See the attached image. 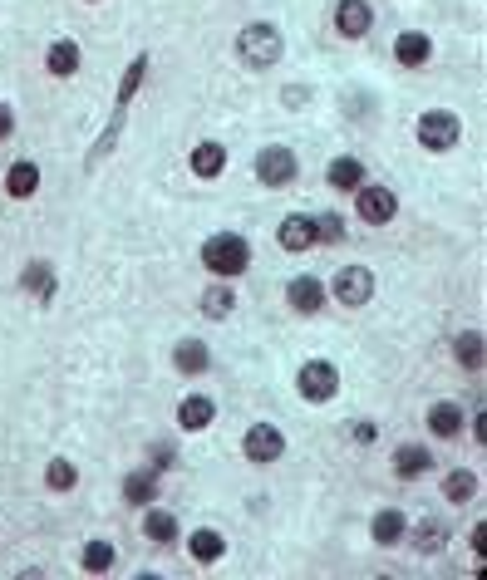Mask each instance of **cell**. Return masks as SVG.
<instances>
[{"label": "cell", "instance_id": "obj_6", "mask_svg": "<svg viewBox=\"0 0 487 580\" xmlns=\"http://www.w3.org/2000/svg\"><path fill=\"white\" fill-rule=\"evenodd\" d=\"M330 295H335L345 310L369 305V300H374V271H369V266H345V271L330 281Z\"/></svg>", "mask_w": 487, "mask_h": 580}, {"label": "cell", "instance_id": "obj_9", "mask_svg": "<svg viewBox=\"0 0 487 580\" xmlns=\"http://www.w3.org/2000/svg\"><path fill=\"white\" fill-rule=\"evenodd\" d=\"M158 492H163V482H158V467H138V472H128L123 477V502L128 507H148V502H158Z\"/></svg>", "mask_w": 487, "mask_h": 580}, {"label": "cell", "instance_id": "obj_35", "mask_svg": "<svg viewBox=\"0 0 487 580\" xmlns=\"http://www.w3.org/2000/svg\"><path fill=\"white\" fill-rule=\"evenodd\" d=\"M173 463V448H168V443H158V448H153V467H168Z\"/></svg>", "mask_w": 487, "mask_h": 580}, {"label": "cell", "instance_id": "obj_30", "mask_svg": "<svg viewBox=\"0 0 487 580\" xmlns=\"http://www.w3.org/2000/svg\"><path fill=\"white\" fill-rule=\"evenodd\" d=\"M74 482H79V467L69 463V458H50L45 463V487L50 492H74Z\"/></svg>", "mask_w": 487, "mask_h": 580}, {"label": "cell", "instance_id": "obj_37", "mask_svg": "<svg viewBox=\"0 0 487 580\" xmlns=\"http://www.w3.org/2000/svg\"><path fill=\"white\" fill-rule=\"evenodd\" d=\"M84 5H99V0H84Z\"/></svg>", "mask_w": 487, "mask_h": 580}, {"label": "cell", "instance_id": "obj_29", "mask_svg": "<svg viewBox=\"0 0 487 580\" xmlns=\"http://www.w3.org/2000/svg\"><path fill=\"white\" fill-rule=\"evenodd\" d=\"M143 79H148V55H138L133 64H128V69H123V79H119V109H128V104L138 99Z\"/></svg>", "mask_w": 487, "mask_h": 580}, {"label": "cell", "instance_id": "obj_17", "mask_svg": "<svg viewBox=\"0 0 487 580\" xmlns=\"http://www.w3.org/2000/svg\"><path fill=\"white\" fill-rule=\"evenodd\" d=\"M394 59L404 64V69H419L433 59V40H428L424 30H404L399 40H394Z\"/></svg>", "mask_w": 487, "mask_h": 580}, {"label": "cell", "instance_id": "obj_26", "mask_svg": "<svg viewBox=\"0 0 487 580\" xmlns=\"http://www.w3.org/2000/svg\"><path fill=\"white\" fill-rule=\"evenodd\" d=\"M20 286L35 290L40 300H55V266H50V261H30V266L20 271Z\"/></svg>", "mask_w": 487, "mask_h": 580}, {"label": "cell", "instance_id": "obj_36", "mask_svg": "<svg viewBox=\"0 0 487 580\" xmlns=\"http://www.w3.org/2000/svg\"><path fill=\"white\" fill-rule=\"evenodd\" d=\"M473 556H487V526L473 531Z\"/></svg>", "mask_w": 487, "mask_h": 580}, {"label": "cell", "instance_id": "obj_27", "mask_svg": "<svg viewBox=\"0 0 487 580\" xmlns=\"http://www.w3.org/2000/svg\"><path fill=\"white\" fill-rule=\"evenodd\" d=\"M325 177H330V187H335V192H355V187L365 182V163H360V158H335Z\"/></svg>", "mask_w": 487, "mask_h": 580}, {"label": "cell", "instance_id": "obj_33", "mask_svg": "<svg viewBox=\"0 0 487 580\" xmlns=\"http://www.w3.org/2000/svg\"><path fill=\"white\" fill-rule=\"evenodd\" d=\"M414 546H419L424 556H433V551H443V526H438V522L414 526Z\"/></svg>", "mask_w": 487, "mask_h": 580}, {"label": "cell", "instance_id": "obj_3", "mask_svg": "<svg viewBox=\"0 0 487 580\" xmlns=\"http://www.w3.org/2000/svg\"><path fill=\"white\" fill-rule=\"evenodd\" d=\"M296 389H301L305 404H330L340 394V369L330 359H310V364H301V374H296Z\"/></svg>", "mask_w": 487, "mask_h": 580}, {"label": "cell", "instance_id": "obj_32", "mask_svg": "<svg viewBox=\"0 0 487 580\" xmlns=\"http://www.w3.org/2000/svg\"><path fill=\"white\" fill-rule=\"evenodd\" d=\"M315 246H345V217L340 212L315 217Z\"/></svg>", "mask_w": 487, "mask_h": 580}, {"label": "cell", "instance_id": "obj_12", "mask_svg": "<svg viewBox=\"0 0 487 580\" xmlns=\"http://www.w3.org/2000/svg\"><path fill=\"white\" fill-rule=\"evenodd\" d=\"M79 64H84L79 40H55V45L45 50V74H50V79H74V74H79Z\"/></svg>", "mask_w": 487, "mask_h": 580}, {"label": "cell", "instance_id": "obj_25", "mask_svg": "<svg viewBox=\"0 0 487 580\" xmlns=\"http://www.w3.org/2000/svg\"><path fill=\"white\" fill-rule=\"evenodd\" d=\"M232 310H237V290L227 286V281L202 290V315H207V320H227Z\"/></svg>", "mask_w": 487, "mask_h": 580}, {"label": "cell", "instance_id": "obj_16", "mask_svg": "<svg viewBox=\"0 0 487 580\" xmlns=\"http://www.w3.org/2000/svg\"><path fill=\"white\" fill-rule=\"evenodd\" d=\"M143 536H148L153 546H173V541H178V517L163 512L158 502H148V507H143Z\"/></svg>", "mask_w": 487, "mask_h": 580}, {"label": "cell", "instance_id": "obj_2", "mask_svg": "<svg viewBox=\"0 0 487 580\" xmlns=\"http://www.w3.org/2000/svg\"><path fill=\"white\" fill-rule=\"evenodd\" d=\"M237 50H242L246 64H256V69H266V64H276L281 59V30L276 25H266V20H256V25H246L242 35H237Z\"/></svg>", "mask_w": 487, "mask_h": 580}, {"label": "cell", "instance_id": "obj_22", "mask_svg": "<svg viewBox=\"0 0 487 580\" xmlns=\"http://www.w3.org/2000/svg\"><path fill=\"white\" fill-rule=\"evenodd\" d=\"M369 531H374V541H379V546H399V541L409 536V517H404V512H394V507H384V512L374 517Z\"/></svg>", "mask_w": 487, "mask_h": 580}, {"label": "cell", "instance_id": "obj_7", "mask_svg": "<svg viewBox=\"0 0 487 580\" xmlns=\"http://www.w3.org/2000/svg\"><path fill=\"white\" fill-rule=\"evenodd\" d=\"M242 453L251 463H276L281 453H286V433L276 428V423H251L242 438Z\"/></svg>", "mask_w": 487, "mask_h": 580}, {"label": "cell", "instance_id": "obj_10", "mask_svg": "<svg viewBox=\"0 0 487 580\" xmlns=\"http://www.w3.org/2000/svg\"><path fill=\"white\" fill-rule=\"evenodd\" d=\"M187 556H192L197 566H217V561L227 556V536H222L217 526H197V531L187 536Z\"/></svg>", "mask_w": 487, "mask_h": 580}, {"label": "cell", "instance_id": "obj_13", "mask_svg": "<svg viewBox=\"0 0 487 580\" xmlns=\"http://www.w3.org/2000/svg\"><path fill=\"white\" fill-rule=\"evenodd\" d=\"M212 418H217V404H212L207 394H187L183 404H178V428H183V433L212 428Z\"/></svg>", "mask_w": 487, "mask_h": 580}, {"label": "cell", "instance_id": "obj_11", "mask_svg": "<svg viewBox=\"0 0 487 580\" xmlns=\"http://www.w3.org/2000/svg\"><path fill=\"white\" fill-rule=\"evenodd\" d=\"M369 25H374L369 0H340V10H335V30H340L345 40H365Z\"/></svg>", "mask_w": 487, "mask_h": 580}, {"label": "cell", "instance_id": "obj_19", "mask_svg": "<svg viewBox=\"0 0 487 580\" xmlns=\"http://www.w3.org/2000/svg\"><path fill=\"white\" fill-rule=\"evenodd\" d=\"M286 300H291L296 315H315V310L325 305V286H320L315 276H296V281L286 286Z\"/></svg>", "mask_w": 487, "mask_h": 580}, {"label": "cell", "instance_id": "obj_21", "mask_svg": "<svg viewBox=\"0 0 487 580\" xmlns=\"http://www.w3.org/2000/svg\"><path fill=\"white\" fill-rule=\"evenodd\" d=\"M79 566H84L89 576H109V571L119 566V551H114V541H89V546L79 551Z\"/></svg>", "mask_w": 487, "mask_h": 580}, {"label": "cell", "instance_id": "obj_28", "mask_svg": "<svg viewBox=\"0 0 487 580\" xmlns=\"http://www.w3.org/2000/svg\"><path fill=\"white\" fill-rule=\"evenodd\" d=\"M453 354H458V364L463 369H483V359H487V349H483V330H463L458 340H453Z\"/></svg>", "mask_w": 487, "mask_h": 580}, {"label": "cell", "instance_id": "obj_23", "mask_svg": "<svg viewBox=\"0 0 487 580\" xmlns=\"http://www.w3.org/2000/svg\"><path fill=\"white\" fill-rule=\"evenodd\" d=\"M173 364H178L183 374H207V369H212V349L202 345V340H178Z\"/></svg>", "mask_w": 487, "mask_h": 580}, {"label": "cell", "instance_id": "obj_20", "mask_svg": "<svg viewBox=\"0 0 487 580\" xmlns=\"http://www.w3.org/2000/svg\"><path fill=\"white\" fill-rule=\"evenodd\" d=\"M428 433L433 438H458L463 433V404H448L443 399V404L428 408Z\"/></svg>", "mask_w": 487, "mask_h": 580}, {"label": "cell", "instance_id": "obj_8", "mask_svg": "<svg viewBox=\"0 0 487 580\" xmlns=\"http://www.w3.org/2000/svg\"><path fill=\"white\" fill-rule=\"evenodd\" d=\"M256 182L261 187H286V182H296V153L291 148H261L256 153Z\"/></svg>", "mask_w": 487, "mask_h": 580}, {"label": "cell", "instance_id": "obj_34", "mask_svg": "<svg viewBox=\"0 0 487 580\" xmlns=\"http://www.w3.org/2000/svg\"><path fill=\"white\" fill-rule=\"evenodd\" d=\"M10 133H15V109H10V104H0V143H5Z\"/></svg>", "mask_w": 487, "mask_h": 580}, {"label": "cell", "instance_id": "obj_31", "mask_svg": "<svg viewBox=\"0 0 487 580\" xmlns=\"http://www.w3.org/2000/svg\"><path fill=\"white\" fill-rule=\"evenodd\" d=\"M443 497L448 502H473L478 497V472H448V482H443Z\"/></svg>", "mask_w": 487, "mask_h": 580}, {"label": "cell", "instance_id": "obj_1", "mask_svg": "<svg viewBox=\"0 0 487 580\" xmlns=\"http://www.w3.org/2000/svg\"><path fill=\"white\" fill-rule=\"evenodd\" d=\"M202 266L217 276V281H237L246 266H251V246H246V236L237 232H217L202 241Z\"/></svg>", "mask_w": 487, "mask_h": 580}, {"label": "cell", "instance_id": "obj_5", "mask_svg": "<svg viewBox=\"0 0 487 580\" xmlns=\"http://www.w3.org/2000/svg\"><path fill=\"white\" fill-rule=\"evenodd\" d=\"M355 212H360L365 227H384V222H394L399 197H394L389 187H379V182H360V187H355Z\"/></svg>", "mask_w": 487, "mask_h": 580}, {"label": "cell", "instance_id": "obj_4", "mask_svg": "<svg viewBox=\"0 0 487 580\" xmlns=\"http://www.w3.org/2000/svg\"><path fill=\"white\" fill-rule=\"evenodd\" d=\"M419 143H424L428 153L458 148V143H463V118L448 114V109H428V114L419 118Z\"/></svg>", "mask_w": 487, "mask_h": 580}, {"label": "cell", "instance_id": "obj_18", "mask_svg": "<svg viewBox=\"0 0 487 580\" xmlns=\"http://www.w3.org/2000/svg\"><path fill=\"white\" fill-rule=\"evenodd\" d=\"M276 241H281V251H310V246H315V217H305V212L286 217L281 232H276Z\"/></svg>", "mask_w": 487, "mask_h": 580}, {"label": "cell", "instance_id": "obj_14", "mask_svg": "<svg viewBox=\"0 0 487 580\" xmlns=\"http://www.w3.org/2000/svg\"><path fill=\"white\" fill-rule=\"evenodd\" d=\"M187 168H192V173L202 177V182H212V177H222V173H227V148L207 138V143H197V148H192Z\"/></svg>", "mask_w": 487, "mask_h": 580}, {"label": "cell", "instance_id": "obj_24", "mask_svg": "<svg viewBox=\"0 0 487 580\" xmlns=\"http://www.w3.org/2000/svg\"><path fill=\"white\" fill-rule=\"evenodd\" d=\"M394 472L399 477H424V472H433V453H428L424 443H404L394 453Z\"/></svg>", "mask_w": 487, "mask_h": 580}, {"label": "cell", "instance_id": "obj_15", "mask_svg": "<svg viewBox=\"0 0 487 580\" xmlns=\"http://www.w3.org/2000/svg\"><path fill=\"white\" fill-rule=\"evenodd\" d=\"M5 192H10L15 202L35 197V192H40V163H30V158L10 163V168H5Z\"/></svg>", "mask_w": 487, "mask_h": 580}]
</instances>
